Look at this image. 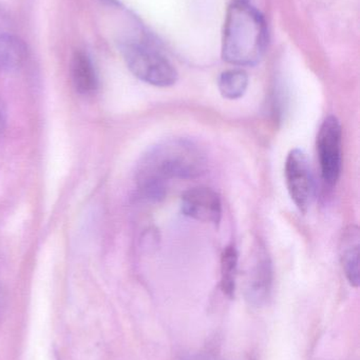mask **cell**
Instances as JSON below:
<instances>
[{
    "mask_svg": "<svg viewBox=\"0 0 360 360\" xmlns=\"http://www.w3.org/2000/svg\"><path fill=\"white\" fill-rule=\"evenodd\" d=\"M206 168V156L194 141L167 139L142 158L137 171V186L144 196L158 200L164 196L165 182L201 176Z\"/></svg>",
    "mask_w": 360,
    "mask_h": 360,
    "instance_id": "cell-1",
    "label": "cell"
},
{
    "mask_svg": "<svg viewBox=\"0 0 360 360\" xmlns=\"http://www.w3.org/2000/svg\"><path fill=\"white\" fill-rule=\"evenodd\" d=\"M268 41V25L263 15L247 1L232 2L224 22V60L240 67L255 65L263 57Z\"/></svg>",
    "mask_w": 360,
    "mask_h": 360,
    "instance_id": "cell-2",
    "label": "cell"
},
{
    "mask_svg": "<svg viewBox=\"0 0 360 360\" xmlns=\"http://www.w3.org/2000/svg\"><path fill=\"white\" fill-rule=\"evenodd\" d=\"M120 49L127 67L142 82L160 88L177 82V70L148 38H129Z\"/></svg>",
    "mask_w": 360,
    "mask_h": 360,
    "instance_id": "cell-3",
    "label": "cell"
},
{
    "mask_svg": "<svg viewBox=\"0 0 360 360\" xmlns=\"http://www.w3.org/2000/svg\"><path fill=\"white\" fill-rule=\"evenodd\" d=\"M316 147L321 177L328 186H335L342 168V129L336 116L330 115L323 120L317 134Z\"/></svg>",
    "mask_w": 360,
    "mask_h": 360,
    "instance_id": "cell-4",
    "label": "cell"
},
{
    "mask_svg": "<svg viewBox=\"0 0 360 360\" xmlns=\"http://www.w3.org/2000/svg\"><path fill=\"white\" fill-rule=\"evenodd\" d=\"M285 175L292 200L302 213L306 214L314 199L315 182L310 160L302 150L294 149L287 154Z\"/></svg>",
    "mask_w": 360,
    "mask_h": 360,
    "instance_id": "cell-5",
    "label": "cell"
},
{
    "mask_svg": "<svg viewBox=\"0 0 360 360\" xmlns=\"http://www.w3.org/2000/svg\"><path fill=\"white\" fill-rule=\"evenodd\" d=\"M274 270L272 260L263 245H258L253 254L245 274V300L251 306L261 308L272 295Z\"/></svg>",
    "mask_w": 360,
    "mask_h": 360,
    "instance_id": "cell-6",
    "label": "cell"
},
{
    "mask_svg": "<svg viewBox=\"0 0 360 360\" xmlns=\"http://www.w3.org/2000/svg\"><path fill=\"white\" fill-rule=\"evenodd\" d=\"M181 209L184 215L205 224H218L222 217L221 198L206 186H196L184 192Z\"/></svg>",
    "mask_w": 360,
    "mask_h": 360,
    "instance_id": "cell-7",
    "label": "cell"
},
{
    "mask_svg": "<svg viewBox=\"0 0 360 360\" xmlns=\"http://www.w3.org/2000/svg\"><path fill=\"white\" fill-rule=\"evenodd\" d=\"M359 229L350 226L342 233L340 239V258L347 279L353 287L359 285Z\"/></svg>",
    "mask_w": 360,
    "mask_h": 360,
    "instance_id": "cell-8",
    "label": "cell"
},
{
    "mask_svg": "<svg viewBox=\"0 0 360 360\" xmlns=\"http://www.w3.org/2000/svg\"><path fill=\"white\" fill-rule=\"evenodd\" d=\"M70 73L74 88L80 94H92L99 88L97 70L92 59L86 52H74L70 63Z\"/></svg>",
    "mask_w": 360,
    "mask_h": 360,
    "instance_id": "cell-9",
    "label": "cell"
},
{
    "mask_svg": "<svg viewBox=\"0 0 360 360\" xmlns=\"http://www.w3.org/2000/svg\"><path fill=\"white\" fill-rule=\"evenodd\" d=\"M27 57V46L23 39L8 32H0V71H17Z\"/></svg>",
    "mask_w": 360,
    "mask_h": 360,
    "instance_id": "cell-10",
    "label": "cell"
},
{
    "mask_svg": "<svg viewBox=\"0 0 360 360\" xmlns=\"http://www.w3.org/2000/svg\"><path fill=\"white\" fill-rule=\"evenodd\" d=\"M238 259V251L235 245H228L222 252L221 289L230 298L234 297L236 292Z\"/></svg>",
    "mask_w": 360,
    "mask_h": 360,
    "instance_id": "cell-11",
    "label": "cell"
},
{
    "mask_svg": "<svg viewBox=\"0 0 360 360\" xmlns=\"http://www.w3.org/2000/svg\"><path fill=\"white\" fill-rule=\"evenodd\" d=\"M249 76L242 70H228L220 75L218 88L222 96L226 99L240 98L247 92Z\"/></svg>",
    "mask_w": 360,
    "mask_h": 360,
    "instance_id": "cell-12",
    "label": "cell"
},
{
    "mask_svg": "<svg viewBox=\"0 0 360 360\" xmlns=\"http://www.w3.org/2000/svg\"><path fill=\"white\" fill-rule=\"evenodd\" d=\"M178 360H255L249 355H238V356L225 357L220 356L211 352H192L182 355Z\"/></svg>",
    "mask_w": 360,
    "mask_h": 360,
    "instance_id": "cell-13",
    "label": "cell"
},
{
    "mask_svg": "<svg viewBox=\"0 0 360 360\" xmlns=\"http://www.w3.org/2000/svg\"><path fill=\"white\" fill-rule=\"evenodd\" d=\"M6 120H8V113H6V103L0 97V133L6 128Z\"/></svg>",
    "mask_w": 360,
    "mask_h": 360,
    "instance_id": "cell-14",
    "label": "cell"
},
{
    "mask_svg": "<svg viewBox=\"0 0 360 360\" xmlns=\"http://www.w3.org/2000/svg\"><path fill=\"white\" fill-rule=\"evenodd\" d=\"M105 1L110 2V4H116V0H105Z\"/></svg>",
    "mask_w": 360,
    "mask_h": 360,
    "instance_id": "cell-15",
    "label": "cell"
},
{
    "mask_svg": "<svg viewBox=\"0 0 360 360\" xmlns=\"http://www.w3.org/2000/svg\"><path fill=\"white\" fill-rule=\"evenodd\" d=\"M241 1H247V0H241Z\"/></svg>",
    "mask_w": 360,
    "mask_h": 360,
    "instance_id": "cell-16",
    "label": "cell"
}]
</instances>
